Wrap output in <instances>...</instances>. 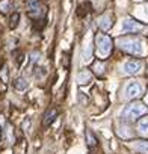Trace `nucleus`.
<instances>
[{"label": "nucleus", "mask_w": 148, "mask_h": 154, "mask_svg": "<svg viewBox=\"0 0 148 154\" xmlns=\"http://www.w3.org/2000/svg\"><path fill=\"white\" fill-rule=\"evenodd\" d=\"M18 18H20V14L15 12V15H12V20H11V21H12V23H11V27H12V29L18 26Z\"/></svg>", "instance_id": "nucleus-14"}, {"label": "nucleus", "mask_w": 148, "mask_h": 154, "mask_svg": "<svg viewBox=\"0 0 148 154\" xmlns=\"http://www.w3.org/2000/svg\"><path fill=\"white\" fill-rule=\"evenodd\" d=\"M92 80V74L89 72V71H80L79 74H77V82L80 83V85H86V83H89Z\"/></svg>", "instance_id": "nucleus-7"}, {"label": "nucleus", "mask_w": 148, "mask_h": 154, "mask_svg": "<svg viewBox=\"0 0 148 154\" xmlns=\"http://www.w3.org/2000/svg\"><path fill=\"white\" fill-rule=\"evenodd\" d=\"M142 92H143V88L137 82H131V83H128L125 86V98H130V100L131 98H137V97L142 95Z\"/></svg>", "instance_id": "nucleus-4"}, {"label": "nucleus", "mask_w": 148, "mask_h": 154, "mask_svg": "<svg viewBox=\"0 0 148 154\" xmlns=\"http://www.w3.org/2000/svg\"><path fill=\"white\" fill-rule=\"evenodd\" d=\"M14 88L18 89V91H24L27 88V82L23 79V77H18V79L14 82Z\"/></svg>", "instance_id": "nucleus-12"}, {"label": "nucleus", "mask_w": 148, "mask_h": 154, "mask_svg": "<svg viewBox=\"0 0 148 154\" xmlns=\"http://www.w3.org/2000/svg\"><path fill=\"white\" fill-rule=\"evenodd\" d=\"M143 29V24L131 20V18H127L124 20L122 23V32H128V33H133V32H140Z\"/></svg>", "instance_id": "nucleus-5"}, {"label": "nucleus", "mask_w": 148, "mask_h": 154, "mask_svg": "<svg viewBox=\"0 0 148 154\" xmlns=\"http://www.w3.org/2000/svg\"><path fill=\"white\" fill-rule=\"evenodd\" d=\"M56 116H57V110H56V109H50V110L45 113V116H44V121H42L44 127H48V125L56 119Z\"/></svg>", "instance_id": "nucleus-8"}, {"label": "nucleus", "mask_w": 148, "mask_h": 154, "mask_svg": "<svg viewBox=\"0 0 148 154\" xmlns=\"http://www.w3.org/2000/svg\"><path fill=\"white\" fill-rule=\"evenodd\" d=\"M95 42H97V53L101 57H106L110 53V50H112V41H110V38L100 33V35H97Z\"/></svg>", "instance_id": "nucleus-3"}, {"label": "nucleus", "mask_w": 148, "mask_h": 154, "mask_svg": "<svg viewBox=\"0 0 148 154\" xmlns=\"http://www.w3.org/2000/svg\"><path fill=\"white\" fill-rule=\"evenodd\" d=\"M145 113H146V107H145L142 103H133V104H128V106L122 110L121 116H122V119H125V121H134V119L140 118V116L145 115Z\"/></svg>", "instance_id": "nucleus-2"}, {"label": "nucleus", "mask_w": 148, "mask_h": 154, "mask_svg": "<svg viewBox=\"0 0 148 154\" xmlns=\"http://www.w3.org/2000/svg\"><path fill=\"white\" fill-rule=\"evenodd\" d=\"M133 148L142 154H148V140H137V142H134Z\"/></svg>", "instance_id": "nucleus-9"}, {"label": "nucleus", "mask_w": 148, "mask_h": 154, "mask_svg": "<svg viewBox=\"0 0 148 154\" xmlns=\"http://www.w3.org/2000/svg\"><path fill=\"white\" fill-rule=\"evenodd\" d=\"M137 130H139L140 134L148 136V116H145V118H142V119L139 121V124H137Z\"/></svg>", "instance_id": "nucleus-10"}, {"label": "nucleus", "mask_w": 148, "mask_h": 154, "mask_svg": "<svg viewBox=\"0 0 148 154\" xmlns=\"http://www.w3.org/2000/svg\"><path fill=\"white\" fill-rule=\"evenodd\" d=\"M112 24H113V21H112V17H110V15L103 17L101 21H100V27H101L103 30H109V29L112 27Z\"/></svg>", "instance_id": "nucleus-11"}, {"label": "nucleus", "mask_w": 148, "mask_h": 154, "mask_svg": "<svg viewBox=\"0 0 148 154\" xmlns=\"http://www.w3.org/2000/svg\"><path fill=\"white\" fill-rule=\"evenodd\" d=\"M140 68H142V62L140 60H128V62H125L124 63V66H122V69H124V72L125 74H137L139 71H140Z\"/></svg>", "instance_id": "nucleus-6"}, {"label": "nucleus", "mask_w": 148, "mask_h": 154, "mask_svg": "<svg viewBox=\"0 0 148 154\" xmlns=\"http://www.w3.org/2000/svg\"><path fill=\"white\" fill-rule=\"evenodd\" d=\"M119 47L131 54H140L143 51L142 39L134 38V36H124L119 39Z\"/></svg>", "instance_id": "nucleus-1"}, {"label": "nucleus", "mask_w": 148, "mask_h": 154, "mask_svg": "<svg viewBox=\"0 0 148 154\" xmlns=\"http://www.w3.org/2000/svg\"><path fill=\"white\" fill-rule=\"evenodd\" d=\"M86 137H88V145H89V148H92L94 145H95V137H94V134L88 130L86 131Z\"/></svg>", "instance_id": "nucleus-13"}]
</instances>
